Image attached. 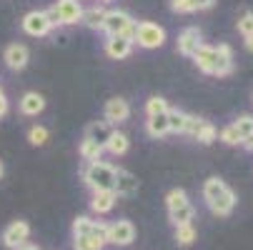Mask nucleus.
Here are the masks:
<instances>
[{
	"label": "nucleus",
	"instance_id": "nucleus-1",
	"mask_svg": "<svg viewBox=\"0 0 253 250\" xmlns=\"http://www.w3.org/2000/svg\"><path fill=\"white\" fill-rule=\"evenodd\" d=\"M203 198L208 203V208L215 215H231V210L236 205V193L218 178H208L203 185Z\"/></svg>",
	"mask_w": 253,
	"mask_h": 250
},
{
	"label": "nucleus",
	"instance_id": "nucleus-2",
	"mask_svg": "<svg viewBox=\"0 0 253 250\" xmlns=\"http://www.w3.org/2000/svg\"><path fill=\"white\" fill-rule=\"evenodd\" d=\"M83 180H85L93 190H113L116 168L108 165V163H100V160H93V163H88V168L83 170Z\"/></svg>",
	"mask_w": 253,
	"mask_h": 250
},
{
	"label": "nucleus",
	"instance_id": "nucleus-3",
	"mask_svg": "<svg viewBox=\"0 0 253 250\" xmlns=\"http://www.w3.org/2000/svg\"><path fill=\"white\" fill-rule=\"evenodd\" d=\"M168 203V215L175 225H186L193 220V205L188 203V195L186 190H180V188H173L166 198Z\"/></svg>",
	"mask_w": 253,
	"mask_h": 250
},
{
	"label": "nucleus",
	"instance_id": "nucleus-4",
	"mask_svg": "<svg viewBox=\"0 0 253 250\" xmlns=\"http://www.w3.org/2000/svg\"><path fill=\"white\" fill-rule=\"evenodd\" d=\"M45 13H48L53 25H73V23H81V18H83L81 0H58Z\"/></svg>",
	"mask_w": 253,
	"mask_h": 250
},
{
	"label": "nucleus",
	"instance_id": "nucleus-5",
	"mask_svg": "<svg viewBox=\"0 0 253 250\" xmlns=\"http://www.w3.org/2000/svg\"><path fill=\"white\" fill-rule=\"evenodd\" d=\"M103 30L108 33V38H116V35H121V38H128V40H133L135 20H133L128 13H123V10H111V13H105Z\"/></svg>",
	"mask_w": 253,
	"mask_h": 250
},
{
	"label": "nucleus",
	"instance_id": "nucleus-6",
	"mask_svg": "<svg viewBox=\"0 0 253 250\" xmlns=\"http://www.w3.org/2000/svg\"><path fill=\"white\" fill-rule=\"evenodd\" d=\"M133 43H138L140 48H161L166 43V30L156 23H135V30H133Z\"/></svg>",
	"mask_w": 253,
	"mask_h": 250
},
{
	"label": "nucleus",
	"instance_id": "nucleus-7",
	"mask_svg": "<svg viewBox=\"0 0 253 250\" xmlns=\"http://www.w3.org/2000/svg\"><path fill=\"white\" fill-rule=\"evenodd\" d=\"M28 238H30V225L25 220H15L3 230V243L10 250H20L23 245H28Z\"/></svg>",
	"mask_w": 253,
	"mask_h": 250
},
{
	"label": "nucleus",
	"instance_id": "nucleus-8",
	"mask_svg": "<svg viewBox=\"0 0 253 250\" xmlns=\"http://www.w3.org/2000/svg\"><path fill=\"white\" fill-rule=\"evenodd\" d=\"M23 30H25L28 35H33V38H41V35H48V33L53 30V23H50L48 13L33 10V13H28V15L23 18Z\"/></svg>",
	"mask_w": 253,
	"mask_h": 250
},
{
	"label": "nucleus",
	"instance_id": "nucleus-9",
	"mask_svg": "<svg viewBox=\"0 0 253 250\" xmlns=\"http://www.w3.org/2000/svg\"><path fill=\"white\" fill-rule=\"evenodd\" d=\"M135 240V228L130 220H118L113 225H108V243L113 245H130Z\"/></svg>",
	"mask_w": 253,
	"mask_h": 250
},
{
	"label": "nucleus",
	"instance_id": "nucleus-10",
	"mask_svg": "<svg viewBox=\"0 0 253 250\" xmlns=\"http://www.w3.org/2000/svg\"><path fill=\"white\" fill-rule=\"evenodd\" d=\"M130 115V105L123 98H111L105 103V123H123Z\"/></svg>",
	"mask_w": 253,
	"mask_h": 250
},
{
	"label": "nucleus",
	"instance_id": "nucleus-11",
	"mask_svg": "<svg viewBox=\"0 0 253 250\" xmlns=\"http://www.w3.org/2000/svg\"><path fill=\"white\" fill-rule=\"evenodd\" d=\"M201 45H203V43H201V33H198V28H186L183 33L178 35V53L193 55Z\"/></svg>",
	"mask_w": 253,
	"mask_h": 250
},
{
	"label": "nucleus",
	"instance_id": "nucleus-12",
	"mask_svg": "<svg viewBox=\"0 0 253 250\" xmlns=\"http://www.w3.org/2000/svg\"><path fill=\"white\" fill-rule=\"evenodd\" d=\"M111 135H113V125H111V123H105V120H100V123H90L88 130H85V138L93 140L95 145H100L103 150H105V143L111 140Z\"/></svg>",
	"mask_w": 253,
	"mask_h": 250
},
{
	"label": "nucleus",
	"instance_id": "nucleus-13",
	"mask_svg": "<svg viewBox=\"0 0 253 250\" xmlns=\"http://www.w3.org/2000/svg\"><path fill=\"white\" fill-rule=\"evenodd\" d=\"M130 50H133V40L121 38V35H116V38H108V40H105V53L111 55L113 60H123V58H128Z\"/></svg>",
	"mask_w": 253,
	"mask_h": 250
},
{
	"label": "nucleus",
	"instance_id": "nucleus-14",
	"mask_svg": "<svg viewBox=\"0 0 253 250\" xmlns=\"http://www.w3.org/2000/svg\"><path fill=\"white\" fill-rule=\"evenodd\" d=\"M138 190V178L128 170H116V183H113V193L116 195H133Z\"/></svg>",
	"mask_w": 253,
	"mask_h": 250
},
{
	"label": "nucleus",
	"instance_id": "nucleus-15",
	"mask_svg": "<svg viewBox=\"0 0 253 250\" xmlns=\"http://www.w3.org/2000/svg\"><path fill=\"white\" fill-rule=\"evenodd\" d=\"M28 60H30V53H28L25 45L15 43V45H8V48H5V63H8V68L23 70V68L28 65Z\"/></svg>",
	"mask_w": 253,
	"mask_h": 250
},
{
	"label": "nucleus",
	"instance_id": "nucleus-16",
	"mask_svg": "<svg viewBox=\"0 0 253 250\" xmlns=\"http://www.w3.org/2000/svg\"><path fill=\"white\" fill-rule=\"evenodd\" d=\"M116 200H118V195H116L113 190H93V200H90V208H93V213H98V215H103V213L113 210Z\"/></svg>",
	"mask_w": 253,
	"mask_h": 250
},
{
	"label": "nucleus",
	"instance_id": "nucleus-17",
	"mask_svg": "<svg viewBox=\"0 0 253 250\" xmlns=\"http://www.w3.org/2000/svg\"><path fill=\"white\" fill-rule=\"evenodd\" d=\"M233 70V53L228 45H218L215 48V68H213V75H228Z\"/></svg>",
	"mask_w": 253,
	"mask_h": 250
},
{
	"label": "nucleus",
	"instance_id": "nucleus-18",
	"mask_svg": "<svg viewBox=\"0 0 253 250\" xmlns=\"http://www.w3.org/2000/svg\"><path fill=\"white\" fill-rule=\"evenodd\" d=\"M191 58L196 60L198 70H203V73H213V68H215V48H211V45H201Z\"/></svg>",
	"mask_w": 253,
	"mask_h": 250
},
{
	"label": "nucleus",
	"instance_id": "nucleus-19",
	"mask_svg": "<svg viewBox=\"0 0 253 250\" xmlns=\"http://www.w3.org/2000/svg\"><path fill=\"white\" fill-rule=\"evenodd\" d=\"M43 108H45V98L41 93H25L20 98V110L25 115H38Z\"/></svg>",
	"mask_w": 253,
	"mask_h": 250
},
{
	"label": "nucleus",
	"instance_id": "nucleus-20",
	"mask_svg": "<svg viewBox=\"0 0 253 250\" xmlns=\"http://www.w3.org/2000/svg\"><path fill=\"white\" fill-rule=\"evenodd\" d=\"M105 13H108V10H103V8L93 5V8L83 10V18H81V23H85V25H88V28H93V30H103Z\"/></svg>",
	"mask_w": 253,
	"mask_h": 250
},
{
	"label": "nucleus",
	"instance_id": "nucleus-21",
	"mask_svg": "<svg viewBox=\"0 0 253 250\" xmlns=\"http://www.w3.org/2000/svg\"><path fill=\"white\" fill-rule=\"evenodd\" d=\"M128 135L126 133H118V130H113V135H111V140L105 143V150L108 153H113V155H123L126 150H128Z\"/></svg>",
	"mask_w": 253,
	"mask_h": 250
},
{
	"label": "nucleus",
	"instance_id": "nucleus-22",
	"mask_svg": "<svg viewBox=\"0 0 253 250\" xmlns=\"http://www.w3.org/2000/svg\"><path fill=\"white\" fill-rule=\"evenodd\" d=\"M148 133L153 138H163L168 133V113H158V115H148Z\"/></svg>",
	"mask_w": 253,
	"mask_h": 250
},
{
	"label": "nucleus",
	"instance_id": "nucleus-23",
	"mask_svg": "<svg viewBox=\"0 0 253 250\" xmlns=\"http://www.w3.org/2000/svg\"><path fill=\"white\" fill-rule=\"evenodd\" d=\"M186 123H188V115L180 113V110H168V133H186Z\"/></svg>",
	"mask_w": 253,
	"mask_h": 250
},
{
	"label": "nucleus",
	"instance_id": "nucleus-24",
	"mask_svg": "<svg viewBox=\"0 0 253 250\" xmlns=\"http://www.w3.org/2000/svg\"><path fill=\"white\" fill-rule=\"evenodd\" d=\"M193 240H196V228H193V223L175 225V243H178V245H191Z\"/></svg>",
	"mask_w": 253,
	"mask_h": 250
},
{
	"label": "nucleus",
	"instance_id": "nucleus-25",
	"mask_svg": "<svg viewBox=\"0 0 253 250\" xmlns=\"http://www.w3.org/2000/svg\"><path fill=\"white\" fill-rule=\"evenodd\" d=\"M231 125L236 128V133L241 135V140H246V138L253 135V118H251V115H241V118L233 120Z\"/></svg>",
	"mask_w": 253,
	"mask_h": 250
},
{
	"label": "nucleus",
	"instance_id": "nucleus-26",
	"mask_svg": "<svg viewBox=\"0 0 253 250\" xmlns=\"http://www.w3.org/2000/svg\"><path fill=\"white\" fill-rule=\"evenodd\" d=\"M103 240L93 238V235H83V238H76L73 243V250H103Z\"/></svg>",
	"mask_w": 253,
	"mask_h": 250
},
{
	"label": "nucleus",
	"instance_id": "nucleus-27",
	"mask_svg": "<svg viewBox=\"0 0 253 250\" xmlns=\"http://www.w3.org/2000/svg\"><path fill=\"white\" fill-rule=\"evenodd\" d=\"M100 153H103V148H100V145H95L93 140H88V138H85V140L81 143V155H83L85 160H90V163H93V160H100Z\"/></svg>",
	"mask_w": 253,
	"mask_h": 250
},
{
	"label": "nucleus",
	"instance_id": "nucleus-28",
	"mask_svg": "<svg viewBox=\"0 0 253 250\" xmlns=\"http://www.w3.org/2000/svg\"><path fill=\"white\" fill-rule=\"evenodd\" d=\"M48 138H50V133H48V128H43V125H33L30 133H28L30 145H45Z\"/></svg>",
	"mask_w": 253,
	"mask_h": 250
},
{
	"label": "nucleus",
	"instance_id": "nucleus-29",
	"mask_svg": "<svg viewBox=\"0 0 253 250\" xmlns=\"http://www.w3.org/2000/svg\"><path fill=\"white\" fill-rule=\"evenodd\" d=\"M90 230H93V220H90V218L81 215V218H76V220H73V238L90 235Z\"/></svg>",
	"mask_w": 253,
	"mask_h": 250
},
{
	"label": "nucleus",
	"instance_id": "nucleus-30",
	"mask_svg": "<svg viewBox=\"0 0 253 250\" xmlns=\"http://www.w3.org/2000/svg\"><path fill=\"white\" fill-rule=\"evenodd\" d=\"M215 138H218V130H215V128L206 120V125L201 128V133L196 135V140H198V143H203V145H211V143H213Z\"/></svg>",
	"mask_w": 253,
	"mask_h": 250
},
{
	"label": "nucleus",
	"instance_id": "nucleus-31",
	"mask_svg": "<svg viewBox=\"0 0 253 250\" xmlns=\"http://www.w3.org/2000/svg\"><path fill=\"white\" fill-rule=\"evenodd\" d=\"M146 110H148V115H158V113H168L170 108H168V103H166L163 98L153 95V98L148 100V105H146Z\"/></svg>",
	"mask_w": 253,
	"mask_h": 250
},
{
	"label": "nucleus",
	"instance_id": "nucleus-32",
	"mask_svg": "<svg viewBox=\"0 0 253 250\" xmlns=\"http://www.w3.org/2000/svg\"><path fill=\"white\" fill-rule=\"evenodd\" d=\"M221 140L226 143V145H238V143H243V140H241V135L236 133V128H233V125H226V128L221 130Z\"/></svg>",
	"mask_w": 253,
	"mask_h": 250
},
{
	"label": "nucleus",
	"instance_id": "nucleus-33",
	"mask_svg": "<svg viewBox=\"0 0 253 250\" xmlns=\"http://www.w3.org/2000/svg\"><path fill=\"white\" fill-rule=\"evenodd\" d=\"M238 30L246 35V38H248V35H253V13H251V10L238 18Z\"/></svg>",
	"mask_w": 253,
	"mask_h": 250
},
{
	"label": "nucleus",
	"instance_id": "nucleus-34",
	"mask_svg": "<svg viewBox=\"0 0 253 250\" xmlns=\"http://www.w3.org/2000/svg\"><path fill=\"white\" fill-rule=\"evenodd\" d=\"M203 125H206V120H203V118H198V115H188V123H186V133L196 138V135L201 133V128H203Z\"/></svg>",
	"mask_w": 253,
	"mask_h": 250
},
{
	"label": "nucleus",
	"instance_id": "nucleus-35",
	"mask_svg": "<svg viewBox=\"0 0 253 250\" xmlns=\"http://www.w3.org/2000/svg\"><path fill=\"white\" fill-rule=\"evenodd\" d=\"M170 8L175 13H193V0H170Z\"/></svg>",
	"mask_w": 253,
	"mask_h": 250
},
{
	"label": "nucleus",
	"instance_id": "nucleus-36",
	"mask_svg": "<svg viewBox=\"0 0 253 250\" xmlns=\"http://www.w3.org/2000/svg\"><path fill=\"white\" fill-rule=\"evenodd\" d=\"M215 3V0H193V8L196 10H206V8H211Z\"/></svg>",
	"mask_w": 253,
	"mask_h": 250
},
{
	"label": "nucleus",
	"instance_id": "nucleus-37",
	"mask_svg": "<svg viewBox=\"0 0 253 250\" xmlns=\"http://www.w3.org/2000/svg\"><path fill=\"white\" fill-rule=\"evenodd\" d=\"M8 113V98H5V93L0 90V118H3Z\"/></svg>",
	"mask_w": 253,
	"mask_h": 250
},
{
	"label": "nucleus",
	"instance_id": "nucleus-38",
	"mask_svg": "<svg viewBox=\"0 0 253 250\" xmlns=\"http://www.w3.org/2000/svg\"><path fill=\"white\" fill-rule=\"evenodd\" d=\"M243 145H246V148H248V150H253V135H251V138H246V140H243Z\"/></svg>",
	"mask_w": 253,
	"mask_h": 250
},
{
	"label": "nucleus",
	"instance_id": "nucleus-39",
	"mask_svg": "<svg viewBox=\"0 0 253 250\" xmlns=\"http://www.w3.org/2000/svg\"><path fill=\"white\" fill-rule=\"evenodd\" d=\"M246 48L253 53V35H248V38H246Z\"/></svg>",
	"mask_w": 253,
	"mask_h": 250
},
{
	"label": "nucleus",
	"instance_id": "nucleus-40",
	"mask_svg": "<svg viewBox=\"0 0 253 250\" xmlns=\"http://www.w3.org/2000/svg\"><path fill=\"white\" fill-rule=\"evenodd\" d=\"M20 250H41V248H35V245H23Z\"/></svg>",
	"mask_w": 253,
	"mask_h": 250
},
{
	"label": "nucleus",
	"instance_id": "nucleus-41",
	"mask_svg": "<svg viewBox=\"0 0 253 250\" xmlns=\"http://www.w3.org/2000/svg\"><path fill=\"white\" fill-rule=\"evenodd\" d=\"M3 173H5V165H3V160H0V178H3Z\"/></svg>",
	"mask_w": 253,
	"mask_h": 250
},
{
	"label": "nucleus",
	"instance_id": "nucleus-42",
	"mask_svg": "<svg viewBox=\"0 0 253 250\" xmlns=\"http://www.w3.org/2000/svg\"><path fill=\"white\" fill-rule=\"evenodd\" d=\"M103 3H111V0H103Z\"/></svg>",
	"mask_w": 253,
	"mask_h": 250
}]
</instances>
